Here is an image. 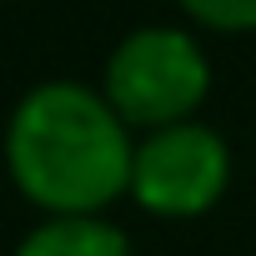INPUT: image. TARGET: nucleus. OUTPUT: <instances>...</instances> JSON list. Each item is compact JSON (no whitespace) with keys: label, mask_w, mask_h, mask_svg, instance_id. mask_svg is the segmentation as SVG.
<instances>
[{"label":"nucleus","mask_w":256,"mask_h":256,"mask_svg":"<svg viewBox=\"0 0 256 256\" xmlns=\"http://www.w3.org/2000/svg\"><path fill=\"white\" fill-rule=\"evenodd\" d=\"M131 126L106 96L76 80L36 86L6 126V166L26 201L50 216H96L120 191H131Z\"/></svg>","instance_id":"nucleus-1"},{"label":"nucleus","mask_w":256,"mask_h":256,"mask_svg":"<svg viewBox=\"0 0 256 256\" xmlns=\"http://www.w3.org/2000/svg\"><path fill=\"white\" fill-rule=\"evenodd\" d=\"M211 90V66L196 36L171 26H141L131 30L106 60V106L126 126H166L191 120V110Z\"/></svg>","instance_id":"nucleus-2"},{"label":"nucleus","mask_w":256,"mask_h":256,"mask_svg":"<svg viewBox=\"0 0 256 256\" xmlns=\"http://www.w3.org/2000/svg\"><path fill=\"white\" fill-rule=\"evenodd\" d=\"M231 181V151L201 120H181L166 131H151L131 161V196L151 216H201L221 201Z\"/></svg>","instance_id":"nucleus-3"},{"label":"nucleus","mask_w":256,"mask_h":256,"mask_svg":"<svg viewBox=\"0 0 256 256\" xmlns=\"http://www.w3.org/2000/svg\"><path fill=\"white\" fill-rule=\"evenodd\" d=\"M16 256H131V246L126 231L100 216H50L16 246Z\"/></svg>","instance_id":"nucleus-4"},{"label":"nucleus","mask_w":256,"mask_h":256,"mask_svg":"<svg viewBox=\"0 0 256 256\" xmlns=\"http://www.w3.org/2000/svg\"><path fill=\"white\" fill-rule=\"evenodd\" d=\"M181 10L206 30H226V36L256 30V0H181Z\"/></svg>","instance_id":"nucleus-5"}]
</instances>
